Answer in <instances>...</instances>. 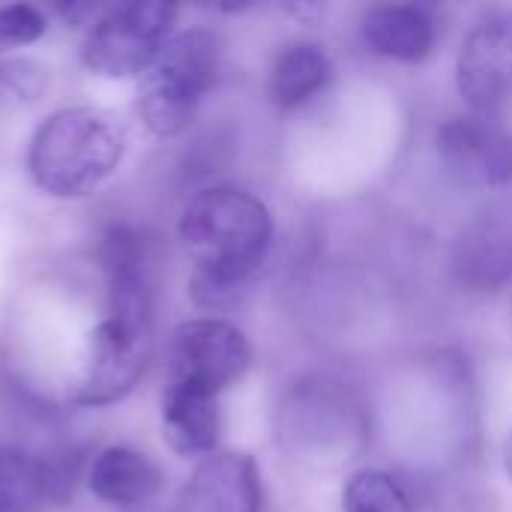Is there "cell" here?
Returning <instances> with one entry per match:
<instances>
[{"instance_id":"1","label":"cell","mask_w":512,"mask_h":512,"mask_svg":"<svg viewBox=\"0 0 512 512\" xmlns=\"http://www.w3.org/2000/svg\"><path fill=\"white\" fill-rule=\"evenodd\" d=\"M180 243L192 261L195 306L222 312L243 300L273 249V216L261 198L234 186H207L180 216Z\"/></svg>"},{"instance_id":"2","label":"cell","mask_w":512,"mask_h":512,"mask_svg":"<svg viewBox=\"0 0 512 512\" xmlns=\"http://www.w3.org/2000/svg\"><path fill=\"white\" fill-rule=\"evenodd\" d=\"M123 150V129L105 108H60L36 126L27 174L51 198H87L117 171Z\"/></svg>"},{"instance_id":"3","label":"cell","mask_w":512,"mask_h":512,"mask_svg":"<svg viewBox=\"0 0 512 512\" xmlns=\"http://www.w3.org/2000/svg\"><path fill=\"white\" fill-rule=\"evenodd\" d=\"M219 78V39L204 27L177 30L138 81V114L159 138L189 129Z\"/></svg>"},{"instance_id":"4","label":"cell","mask_w":512,"mask_h":512,"mask_svg":"<svg viewBox=\"0 0 512 512\" xmlns=\"http://www.w3.org/2000/svg\"><path fill=\"white\" fill-rule=\"evenodd\" d=\"M177 15L180 9L162 0L105 6L93 27H87L81 63L99 78H138L156 63L174 36Z\"/></svg>"},{"instance_id":"5","label":"cell","mask_w":512,"mask_h":512,"mask_svg":"<svg viewBox=\"0 0 512 512\" xmlns=\"http://www.w3.org/2000/svg\"><path fill=\"white\" fill-rule=\"evenodd\" d=\"M150 357V330L129 327L117 318H102L84 342L78 372L69 381V402L81 408H108L123 402Z\"/></svg>"},{"instance_id":"6","label":"cell","mask_w":512,"mask_h":512,"mask_svg":"<svg viewBox=\"0 0 512 512\" xmlns=\"http://www.w3.org/2000/svg\"><path fill=\"white\" fill-rule=\"evenodd\" d=\"M252 366V345L225 318L183 321L168 348V381L210 396L234 387Z\"/></svg>"},{"instance_id":"7","label":"cell","mask_w":512,"mask_h":512,"mask_svg":"<svg viewBox=\"0 0 512 512\" xmlns=\"http://www.w3.org/2000/svg\"><path fill=\"white\" fill-rule=\"evenodd\" d=\"M456 90L471 114L495 117L512 105V9H486L462 36Z\"/></svg>"},{"instance_id":"8","label":"cell","mask_w":512,"mask_h":512,"mask_svg":"<svg viewBox=\"0 0 512 512\" xmlns=\"http://www.w3.org/2000/svg\"><path fill=\"white\" fill-rule=\"evenodd\" d=\"M438 159L450 177L477 189L512 183V135L495 117L459 114L438 129Z\"/></svg>"},{"instance_id":"9","label":"cell","mask_w":512,"mask_h":512,"mask_svg":"<svg viewBox=\"0 0 512 512\" xmlns=\"http://www.w3.org/2000/svg\"><path fill=\"white\" fill-rule=\"evenodd\" d=\"M99 255L108 285V318L150 330L156 309V279L144 234H138L132 225H111L102 237Z\"/></svg>"},{"instance_id":"10","label":"cell","mask_w":512,"mask_h":512,"mask_svg":"<svg viewBox=\"0 0 512 512\" xmlns=\"http://www.w3.org/2000/svg\"><path fill=\"white\" fill-rule=\"evenodd\" d=\"M264 489L249 453L216 450L198 462L171 512H261Z\"/></svg>"},{"instance_id":"11","label":"cell","mask_w":512,"mask_h":512,"mask_svg":"<svg viewBox=\"0 0 512 512\" xmlns=\"http://www.w3.org/2000/svg\"><path fill=\"white\" fill-rule=\"evenodd\" d=\"M354 420L357 414L348 396L321 378L300 381L282 405V435L294 441V450L309 447L315 456H327L333 447L348 450L351 435H357Z\"/></svg>"},{"instance_id":"12","label":"cell","mask_w":512,"mask_h":512,"mask_svg":"<svg viewBox=\"0 0 512 512\" xmlns=\"http://www.w3.org/2000/svg\"><path fill=\"white\" fill-rule=\"evenodd\" d=\"M453 273L465 291L495 294L512 285V210L477 216L456 240Z\"/></svg>"},{"instance_id":"13","label":"cell","mask_w":512,"mask_h":512,"mask_svg":"<svg viewBox=\"0 0 512 512\" xmlns=\"http://www.w3.org/2000/svg\"><path fill=\"white\" fill-rule=\"evenodd\" d=\"M360 39L378 57L420 63L435 51L438 18L417 3H381L363 15Z\"/></svg>"},{"instance_id":"14","label":"cell","mask_w":512,"mask_h":512,"mask_svg":"<svg viewBox=\"0 0 512 512\" xmlns=\"http://www.w3.org/2000/svg\"><path fill=\"white\" fill-rule=\"evenodd\" d=\"M87 486L108 507L141 510L159 495L162 471L147 453L117 444V447H105L93 459L87 471Z\"/></svg>"},{"instance_id":"15","label":"cell","mask_w":512,"mask_h":512,"mask_svg":"<svg viewBox=\"0 0 512 512\" xmlns=\"http://www.w3.org/2000/svg\"><path fill=\"white\" fill-rule=\"evenodd\" d=\"M219 396L165 384L162 390V438L183 459H207L219 444Z\"/></svg>"},{"instance_id":"16","label":"cell","mask_w":512,"mask_h":512,"mask_svg":"<svg viewBox=\"0 0 512 512\" xmlns=\"http://www.w3.org/2000/svg\"><path fill=\"white\" fill-rule=\"evenodd\" d=\"M333 81V60L318 42H288L270 66V99L279 108H300L327 90Z\"/></svg>"},{"instance_id":"17","label":"cell","mask_w":512,"mask_h":512,"mask_svg":"<svg viewBox=\"0 0 512 512\" xmlns=\"http://www.w3.org/2000/svg\"><path fill=\"white\" fill-rule=\"evenodd\" d=\"M345 512H414L405 489L384 471L366 468L348 477L342 489Z\"/></svg>"},{"instance_id":"18","label":"cell","mask_w":512,"mask_h":512,"mask_svg":"<svg viewBox=\"0 0 512 512\" xmlns=\"http://www.w3.org/2000/svg\"><path fill=\"white\" fill-rule=\"evenodd\" d=\"M45 30H48V18L36 6L30 3L0 6V51L33 45L36 39L45 36Z\"/></svg>"},{"instance_id":"19","label":"cell","mask_w":512,"mask_h":512,"mask_svg":"<svg viewBox=\"0 0 512 512\" xmlns=\"http://www.w3.org/2000/svg\"><path fill=\"white\" fill-rule=\"evenodd\" d=\"M48 84V75L33 60H3L0 63V87L18 99H39Z\"/></svg>"},{"instance_id":"20","label":"cell","mask_w":512,"mask_h":512,"mask_svg":"<svg viewBox=\"0 0 512 512\" xmlns=\"http://www.w3.org/2000/svg\"><path fill=\"white\" fill-rule=\"evenodd\" d=\"M504 474H507V480H510L512 486V435L507 438V444H504Z\"/></svg>"}]
</instances>
